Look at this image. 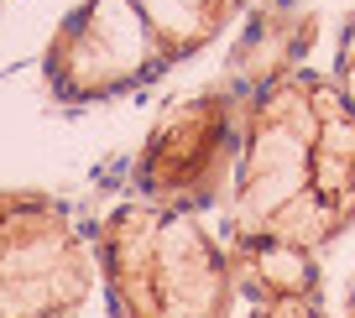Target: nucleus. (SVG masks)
Returning a JSON list of instances; mask_svg holds the SVG:
<instances>
[{"label":"nucleus","mask_w":355,"mask_h":318,"mask_svg":"<svg viewBox=\"0 0 355 318\" xmlns=\"http://www.w3.org/2000/svg\"><path fill=\"white\" fill-rule=\"evenodd\" d=\"M94 266L115 318H230L241 297L230 251L193 214L146 198L94 230Z\"/></svg>","instance_id":"f03ea898"},{"label":"nucleus","mask_w":355,"mask_h":318,"mask_svg":"<svg viewBox=\"0 0 355 318\" xmlns=\"http://www.w3.org/2000/svg\"><path fill=\"white\" fill-rule=\"evenodd\" d=\"M94 272V251L58 198L0 188V318L73 313Z\"/></svg>","instance_id":"7ed1b4c3"},{"label":"nucleus","mask_w":355,"mask_h":318,"mask_svg":"<svg viewBox=\"0 0 355 318\" xmlns=\"http://www.w3.org/2000/svg\"><path fill=\"white\" fill-rule=\"evenodd\" d=\"M241 121L245 94L235 89H204L193 99L167 105L136 157V188L146 193V204L183 209V214L214 204L235 177Z\"/></svg>","instance_id":"20e7f679"},{"label":"nucleus","mask_w":355,"mask_h":318,"mask_svg":"<svg viewBox=\"0 0 355 318\" xmlns=\"http://www.w3.org/2000/svg\"><path fill=\"white\" fill-rule=\"evenodd\" d=\"M334 84H340L345 105H350V115H355V16H350V26H345V42H340V73H334Z\"/></svg>","instance_id":"0eeeda50"},{"label":"nucleus","mask_w":355,"mask_h":318,"mask_svg":"<svg viewBox=\"0 0 355 318\" xmlns=\"http://www.w3.org/2000/svg\"><path fill=\"white\" fill-rule=\"evenodd\" d=\"M345 318H355V282H350V297H345Z\"/></svg>","instance_id":"6e6552de"},{"label":"nucleus","mask_w":355,"mask_h":318,"mask_svg":"<svg viewBox=\"0 0 355 318\" xmlns=\"http://www.w3.org/2000/svg\"><path fill=\"white\" fill-rule=\"evenodd\" d=\"M245 318H324L319 297H261Z\"/></svg>","instance_id":"423d86ee"},{"label":"nucleus","mask_w":355,"mask_h":318,"mask_svg":"<svg viewBox=\"0 0 355 318\" xmlns=\"http://www.w3.org/2000/svg\"><path fill=\"white\" fill-rule=\"evenodd\" d=\"M110 6L141 26L157 68L199 53V47L209 42V37H220L225 21L241 11V0H110Z\"/></svg>","instance_id":"39448f33"},{"label":"nucleus","mask_w":355,"mask_h":318,"mask_svg":"<svg viewBox=\"0 0 355 318\" xmlns=\"http://www.w3.org/2000/svg\"><path fill=\"white\" fill-rule=\"evenodd\" d=\"M53 318H68V313H53Z\"/></svg>","instance_id":"1a4fd4ad"},{"label":"nucleus","mask_w":355,"mask_h":318,"mask_svg":"<svg viewBox=\"0 0 355 318\" xmlns=\"http://www.w3.org/2000/svg\"><path fill=\"white\" fill-rule=\"evenodd\" d=\"M355 224V115L340 84L288 68L245 89L241 157L225 198L230 256L319 261Z\"/></svg>","instance_id":"f257e3e1"}]
</instances>
